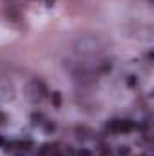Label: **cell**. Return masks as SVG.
I'll use <instances>...</instances> for the list:
<instances>
[{
	"mask_svg": "<svg viewBox=\"0 0 154 156\" xmlns=\"http://www.w3.org/2000/svg\"><path fill=\"white\" fill-rule=\"evenodd\" d=\"M71 47L78 56H96L105 49V42L98 35H80L73 40Z\"/></svg>",
	"mask_w": 154,
	"mask_h": 156,
	"instance_id": "1",
	"label": "cell"
},
{
	"mask_svg": "<svg viewBox=\"0 0 154 156\" xmlns=\"http://www.w3.org/2000/svg\"><path fill=\"white\" fill-rule=\"evenodd\" d=\"M24 94H26V98H27L29 102L40 104V102L47 96V87H45V83H44L40 78H33V80H29V82L26 83Z\"/></svg>",
	"mask_w": 154,
	"mask_h": 156,
	"instance_id": "2",
	"label": "cell"
},
{
	"mask_svg": "<svg viewBox=\"0 0 154 156\" xmlns=\"http://www.w3.org/2000/svg\"><path fill=\"white\" fill-rule=\"evenodd\" d=\"M4 15H5V18H7L9 22H20V20H22V11H20V7H18V5H13V4H9V5L5 7Z\"/></svg>",
	"mask_w": 154,
	"mask_h": 156,
	"instance_id": "3",
	"label": "cell"
},
{
	"mask_svg": "<svg viewBox=\"0 0 154 156\" xmlns=\"http://www.w3.org/2000/svg\"><path fill=\"white\" fill-rule=\"evenodd\" d=\"M15 98V89L7 82H0V102H9Z\"/></svg>",
	"mask_w": 154,
	"mask_h": 156,
	"instance_id": "4",
	"label": "cell"
},
{
	"mask_svg": "<svg viewBox=\"0 0 154 156\" xmlns=\"http://www.w3.org/2000/svg\"><path fill=\"white\" fill-rule=\"evenodd\" d=\"M113 67H114L113 60H103V62H100V64L96 66V73H98V75H107V73L113 71Z\"/></svg>",
	"mask_w": 154,
	"mask_h": 156,
	"instance_id": "5",
	"label": "cell"
},
{
	"mask_svg": "<svg viewBox=\"0 0 154 156\" xmlns=\"http://www.w3.org/2000/svg\"><path fill=\"white\" fill-rule=\"evenodd\" d=\"M136 125H134V122H131V120H118V133H129V131H132Z\"/></svg>",
	"mask_w": 154,
	"mask_h": 156,
	"instance_id": "6",
	"label": "cell"
},
{
	"mask_svg": "<svg viewBox=\"0 0 154 156\" xmlns=\"http://www.w3.org/2000/svg\"><path fill=\"white\" fill-rule=\"evenodd\" d=\"M76 134H78V138L82 140H89L91 136H93V131L91 129H87V127H76Z\"/></svg>",
	"mask_w": 154,
	"mask_h": 156,
	"instance_id": "7",
	"label": "cell"
},
{
	"mask_svg": "<svg viewBox=\"0 0 154 156\" xmlns=\"http://www.w3.org/2000/svg\"><path fill=\"white\" fill-rule=\"evenodd\" d=\"M51 102H53V107L54 109H60V105H62V93L60 91H54L53 96H51Z\"/></svg>",
	"mask_w": 154,
	"mask_h": 156,
	"instance_id": "8",
	"label": "cell"
},
{
	"mask_svg": "<svg viewBox=\"0 0 154 156\" xmlns=\"http://www.w3.org/2000/svg\"><path fill=\"white\" fill-rule=\"evenodd\" d=\"M49 149H51V145H49V144L42 145V149L38 151V156H47V153H49Z\"/></svg>",
	"mask_w": 154,
	"mask_h": 156,
	"instance_id": "9",
	"label": "cell"
},
{
	"mask_svg": "<svg viewBox=\"0 0 154 156\" xmlns=\"http://www.w3.org/2000/svg\"><path fill=\"white\" fill-rule=\"evenodd\" d=\"M76 156H93V153H91L89 149H85V147H83V149H80V151L76 153Z\"/></svg>",
	"mask_w": 154,
	"mask_h": 156,
	"instance_id": "10",
	"label": "cell"
},
{
	"mask_svg": "<svg viewBox=\"0 0 154 156\" xmlns=\"http://www.w3.org/2000/svg\"><path fill=\"white\" fill-rule=\"evenodd\" d=\"M42 120H44V115H40V113H35V115H33V122H35V123H44Z\"/></svg>",
	"mask_w": 154,
	"mask_h": 156,
	"instance_id": "11",
	"label": "cell"
},
{
	"mask_svg": "<svg viewBox=\"0 0 154 156\" xmlns=\"http://www.w3.org/2000/svg\"><path fill=\"white\" fill-rule=\"evenodd\" d=\"M44 125H45V131L47 133H53L56 127H54V123H51V122H44Z\"/></svg>",
	"mask_w": 154,
	"mask_h": 156,
	"instance_id": "12",
	"label": "cell"
},
{
	"mask_svg": "<svg viewBox=\"0 0 154 156\" xmlns=\"http://www.w3.org/2000/svg\"><path fill=\"white\" fill-rule=\"evenodd\" d=\"M127 85H129V87H134V85H136V76H134V75H131V76L127 78Z\"/></svg>",
	"mask_w": 154,
	"mask_h": 156,
	"instance_id": "13",
	"label": "cell"
},
{
	"mask_svg": "<svg viewBox=\"0 0 154 156\" xmlns=\"http://www.w3.org/2000/svg\"><path fill=\"white\" fill-rule=\"evenodd\" d=\"M100 156H113V153H111V149H107V147H102Z\"/></svg>",
	"mask_w": 154,
	"mask_h": 156,
	"instance_id": "14",
	"label": "cell"
},
{
	"mask_svg": "<svg viewBox=\"0 0 154 156\" xmlns=\"http://www.w3.org/2000/svg\"><path fill=\"white\" fill-rule=\"evenodd\" d=\"M120 154H121V156L129 154V147H120Z\"/></svg>",
	"mask_w": 154,
	"mask_h": 156,
	"instance_id": "15",
	"label": "cell"
},
{
	"mask_svg": "<svg viewBox=\"0 0 154 156\" xmlns=\"http://www.w3.org/2000/svg\"><path fill=\"white\" fill-rule=\"evenodd\" d=\"M54 2H56V0H45V5H47V7H53Z\"/></svg>",
	"mask_w": 154,
	"mask_h": 156,
	"instance_id": "16",
	"label": "cell"
},
{
	"mask_svg": "<svg viewBox=\"0 0 154 156\" xmlns=\"http://www.w3.org/2000/svg\"><path fill=\"white\" fill-rule=\"evenodd\" d=\"M4 144H5V140H4V138L0 136V147H4Z\"/></svg>",
	"mask_w": 154,
	"mask_h": 156,
	"instance_id": "17",
	"label": "cell"
},
{
	"mask_svg": "<svg viewBox=\"0 0 154 156\" xmlns=\"http://www.w3.org/2000/svg\"><path fill=\"white\" fill-rule=\"evenodd\" d=\"M53 156H67V154H64V153H54Z\"/></svg>",
	"mask_w": 154,
	"mask_h": 156,
	"instance_id": "18",
	"label": "cell"
}]
</instances>
